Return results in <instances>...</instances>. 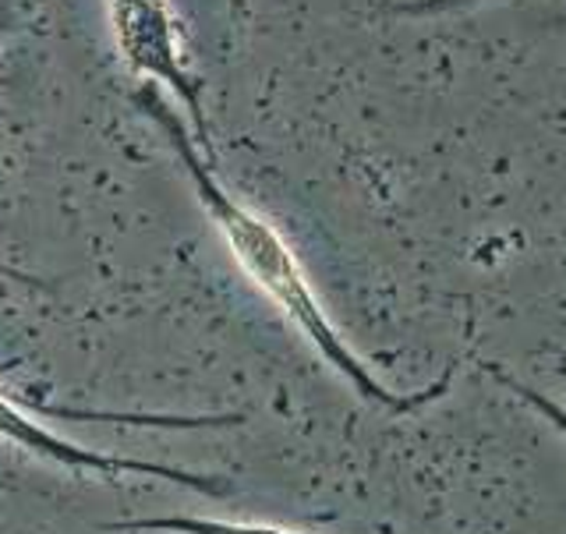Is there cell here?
Returning <instances> with one entry per match:
<instances>
[{"mask_svg":"<svg viewBox=\"0 0 566 534\" xmlns=\"http://www.w3.org/2000/svg\"><path fill=\"white\" fill-rule=\"evenodd\" d=\"M103 531L117 534H301L294 527L280 524H259V521H220V517H135V521H106Z\"/></svg>","mask_w":566,"mask_h":534,"instance_id":"277c9868","label":"cell"},{"mask_svg":"<svg viewBox=\"0 0 566 534\" xmlns=\"http://www.w3.org/2000/svg\"><path fill=\"white\" fill-rule=\"evenodd\" d=\"M563 365H566V358H563Z\"/></svg>","mask_w":566,"mask_h":534,"instance_id":"ba28073f","label":"cell"},{"mask_svg":"<svg viewBox=\"0 0 566 534\" xmlns=\"http://www.w3.org/2000/svg\"><path fill=\"white\" fill-rule=\"evenodd\" d=\"M106 14H111V29L124 67L149 78L153 85L170 88L181 100L191 117L195 138H199V149L209 156L212 135L202 106V82L188 67L181 29H177L167 0H106Z\"/></svg>","mask_w":566,"mask_h":534,"instance_id":"7a4b0ae2","label":"cell"},{"mask_svg":"<svg viewBox=\"0 0 566 534\" xmlns=\"http://www.w3.org/2000/svg\"><path fill=\"white\" fill-rule=\"evenodd\" d=\"M135 100L142 111L153 117L156 128H164L170 146L177 149V156H181V164L195 185V195H199L202 209L209 212L212 227H217L220 238L227 241L230 255H234V262L241 265V273L291 318L294 329L305 336L318 358H323L336 376L354 389V394L368 404L382 407L389 415H411V411H421L424 404L447 397L453 368L442 371L432 386L415 389V394H397V389H389L382 379H376V371L347 347L340 329L333 326L329 312L323 308V301L315 297L305 270H301V259L294 255L287 238H283L265 217H259L255 209L238 202L234 195L220 185V177L212 174L209 156L191 146L188 124L159 100V85H142Z\"/></svg>","mask_w":566,"mask_h":534,"instance_id":"6da1fadb","label":"cell"},{"mask_svg":"<svg viewBox=\"0 0 566 534\" xmlns=\"http://www.w3.org/2000/svg\"><path fill=\"white\" fill-rule=\"evenodd\" d=\"M0 276L11 280V283H22V287H32V291H43V287H46V283H43L40 276H32V273H25V270H18V265H8L4 259H0Z\"/></svg>","mask_w":566,"mask_h":534,"instance_id":"52a82bcc","label":"cell"},{"mask_svg":"<svg viewBox=\"0 0 566 534\" xmlns=\"http://www.w3.org/2000/svg\"><path fill=\"white\" fill-rule=\"evenodd\" d=\"M0 439L11 442V447L25 450L32 457L46 460V464L71 471V474H96L103 482H124V478H156V482H167L177 489H191L209 500H223L230 495V482L217 474H202V471H188V468H174V464H153V460H138V457H124V453H99L57 436L46 425L29 418L22 407H18L4 389H0Z\"/></svg>","mask_w":566,"mask_h":534,"instance_id":"3957f363","label":"cell"},{"mask_svg":"<svg viewBox=\"0 0 566 534\" xmlns=\"http://www.w3.org/2000/svg\"><path fill=\"white\" fill-rule=\"evenodd\" d=\"M478 4H492V0H397V4H389V11L424 18V14H450V11H464Z\"/></svg>","mask_w":566,"mask_h":534,"instance_id":"8992f818","label":"cell"},{"mask_svg":"<svg viewBox=\"0 0 566 534\" xmlns=\"http://www.w3.org/2000/svg\"><path fill=\"white\" fill-rule=\"evenodd\" d=\"M485 368L492 371L495 379H500V386H503V389H510L513 397H517L521 404H527L535 415H542V418H545L548 425H553V429L566 439V411H563V407H559L556 400H548L545 394H538V389H531V386H524L521 379L506 376V371H503L500 365H485Z\"/></svg>","mask_w":566,"mask_h":534,"instance_id":"5b68a950","label":"cell"}]
</instances>
